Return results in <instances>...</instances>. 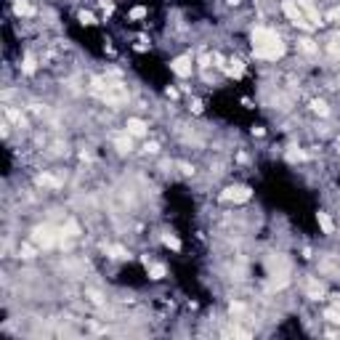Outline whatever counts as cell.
I'll return each mask as SVG.
<instances>
[{
    "instance_id": "1",
    "label": "cell",
    "mask_w": 340,
    "mask_h": 340,
    "mask_svg": "<svg viewBox=\"0 0 340 340\" xmlns=\"http://www.w3.org/2000/svg\"><path fill=\"white\" fill-rule=\"evenodd\" d=\"M287 51L284 40L279 37L277 29L271 27H255L253 29V54L258 58H266V61H277L282 58Z\"/></svg>"
},
{
    "instance_id": "2",
    "label": "cell",
    "mask_w": 340,
    "mask_h": 340,
    "mask_svg": "<svg viewBox=\"0 0 340 340\" xmlns=\"http://www.w3.org/2000/svg\"><path fill=\"white\" fill-rule=\"evenodd\" d=\"M282 11H284V16L290 19L295 27H300V29H306V32H311L313 29V24L306 19V14L300 11V5H298V0H284L282 3Z\"/></svg>"
},
{
    "instance_id": "3",
    "label": "cell",
    "mask_w": 340,
    "mask_h": 340,
    "mask_svg": "<svg viewBox=\"0 0 340 340\" xmlns=\"http://www.w3.org/2000/svg\"><path fill=\"white\" fill-rule=\"evenodd\" d=\"M58 237H61V234H56V228L48 226V224H45V226H37L35 231H32V239H35L37 247H54Z\"/></svg>"
},
{
    "instance_id": "4",
    "label": "cell",
    "mask_w": 340,
    "mask_h": 340,
    "mask_svg": "<svg viewBox=\"0 0 340 340\" xmlns=\"http://www.w3.org/2000/svg\"><path fill=\"white\" fill-rule=\"evenodd\" d=\"M298 5H300V11L306 14V19H309L313 27H322V24H324V16L319 14V8L311 3V0H298Z\"/></svg>"
},
{
    "instance_id": "5",
    "label": "cell",
    "mask_w": 340,
    "mask_h": 340,
    "mask_svg": "<svg viewBox=\"0 0 340 340\" xmlns=\"http://www.w3.org/2000/svg\"><path fill=\"white\" fill-rule=\"evenodd\" d=\"M170 69H173L181 80H186V77H192V58L189 56H175L173 61H170Z\"/></svg>"
},
{
    "instance_id": "6",
    "label": "cell",
    "mask_w": 340,
    "mask_h": 340,
    "mask_svg": "<svg viewBox=\"0 0 340 340\" xmlns=\"http://www.w3.org/2000/svg\"><path fill=\"white\" fill-rule=\"evenodd\" d=\"M250 197H253V192L247 186H228L224 192V199H228V202H247Z\"/></svg>"
},
{
    "instance_id": "7",
    "label": "cell",
    "mask_w": 340,
    "mask_h": 340,
    "mask_svg": "<svg viewBox=\"0 0 340 340\" xmlns=\"http://www.w3.org/2000/svg\"><path fill=\"white\" fill-rule=\"evenodd\" d=\"M114 146H117V152H120V154H128L130 149H133V136L125 130L122 136H117V139H114Z\"/></svg>"
},
{
    "instance_id": "8",
    "label": "cell",
    "mask_w": 340,
    "mask_h": 340,
    "mask_svg": "<svg viewBox=\"0 0 340 340\" xmlns=\"http://www.w3.org/2000/svg\"><path fill=\"white\" fill-rule=\"evenodd\" d=\"M125 130H128L130 136H146V122L139 120V117H130L128 125H125Z\"/></svg>"
},
{
    "instance_id": "9",
    "label": "cell",
    "mask_w": 340,
    "mask_h": 340,
    "mask_svg": "<svg viewBox=\"0 0 340 340\" xmlns=\"http://www.w3.org/2000/svg\"><path fill=\"white\" fill-rule=\"evenodd\" d=\"M226 75H228V77H234V80H239V77L245 75V64H242L239 58L228 61V64H226Z\"/></svg>"
},
{
    "instance_id": "10",
    "label": "cell",
    "mask_w": 340,
    "mask_h": 340,
    "mask_svg": "<svg viewBox=\"0 0 340 340\" xmlns=\"http://www.w3.org/2000/svg\"><path fill=\"white\" fill-rule=\"evenodd\" d=\"M316 224L322 226V231H324V234H332V231H335V224H332V218H330L327 213H322V210L316 213Z\"/></svg>"
},
{
    "instance_id": "11",
    "label": "cell",
    "mask_w": 340,
    "mask_h": 340,
    "mask_svg": "<svg viewBox=\"0 0 340 340\" xmlns=\"http://www.w3.org/2000/svg\"><path fill=\"white\" fill-rule=\"evenodd\" d=\"M14 14L16 16H32V14H35V8H32L27 0H14Z\"/></svg>"
},
{
    "instance_id": "12",
    "label": "cell",
    "mask_w": 340,
    "mask_h": 340,
    "mask_svg": "<svg viewBox=\"0 0 340 340\" xmlns=\"http://www.w3.org/2000/svg\"><path fill=\"white\" fill-rule=\"evenodd\" d=\"M162 245L170 247V250H175V253L181 250V239H178V237H173V234H162Z\"/></svg>"
},
{
    "instance_id": "13",
    "label": "cell",
    "mask_w": 340,
    "mask_h": 340,
    "mask_svg": "<svg viewBox=\"0 0 340 340\" xmlns=\"http://www.w3.org/2000/svg\"><path fill=\"white\" fill-rule=\"evenodd\" d=\"M58 234H61V237H80V226H77L75 221H69V224L64 226Z\"/></svg>"
},
{
    "instance_id": "14",
    "label": "cell",
    "mask_w": 340,
    "mask_h": 340,
    "mask_svg": "<svg viewBox=\"0 0 340 340\" xmlns=\"http://www.w3.org/2000/svg\"><path fill=\"white\" fill-rule=\"evenodd\" d=\"M37 184H40V186H51V189H58V186H61V184H58V181L54 178V175H48V173L37 175Z\"/></svg>"
},
{
    "instance_id": "15",
    "label": "cell",
    "mask_w": 340,
    "mask_h": 340,
    "mask_svg": "<svg viewBox=\"0 0 340 340\" xmlns=\"http://www.w3.org/2000/svg\"><path fill=\"white\" fill-rule=\"evenodd\" d=\"M146 269H149V279H162V277H165V266H162V263H154V266H146Z\"/></svg>"
},
{
    "instance_id": "16",
    "label": "cell",
    "mask_w": 340,
    "mask_h": 340,
    "mask_svg": "<svg viewBox=\"0 0 340 340\" xmlns=\"http://www.w3.org/2000/svg\"><path fill=\"white\" fill-rule=\"evenodd\" d=\"M309 295H311L313 300H319V298L324 295V287H322V284H316V282H311V284H309Z\"/></svg>"
},
{
    "instance_id": "17",
    "label": "cell",
    "mask_w": 340,
    "mask_h": 340,
    "mask_svg": "<svg viewBox=\"0 0 340 340\" xmlns=\"http://www.w3.org/2000/svg\"><path fill=\"white\" fill-rule=\"evenodd\" d=\"M311 109H313V112H316V114H322V117H327V114H330V109H327V104L324 101H311Z\"/></svg>"
},
{
    "instance_id": "18",
    "label": "cell",
    "mask_w": 340,
    "mask_h": 340,
    "mask_svg": "<svg viewBox=\"0 0 340 340\" xmlns=\"http://www.w3.org/2000/svg\"><path fill=\"white\" fill-rule=\"evenodd\" d=\"M109 255H112V258H117V260H125V258H128V253L122 250V247H117V245L109 247Z\"/></svg>"
},
{
    "instance_id": "19",
    "label": "cell",
    "mask_w": 340,
    "mask_h": 340,
    "mask_svg": "<svg viewBox=\"0 0 340 340\" xmlns=\"http://www.w3.org/2000/svg\"><path fill=\"white\" fill-rule=\"evenodd\" d=\"M300 48H303L306 54H313V51H316V45H313V40H309V37H303V40H300Z\"/></svg>"
},
{
    "instance_id": "20",
    "label": "cell",
    "mask_w": 340,
    "mask_h": 340,
    "mask_svg": "<svg viewBox=\"0 0 340 340\" xmlns=\"http://www.w3.org/2000/svg\"><path fill=\"white\" fill-rule=\"evenodd\" d=\"M80 22L83 24H96V16L90 14V11H80Z\"/></svg>"
},
{
    "instance_id": "21",
    "label": "cell",
    "mask_w": 340,
    "mask_h": 340,
    "mask_svg": "<svg viewBox=\"0 0 340 340\" xmlns=\"http://www.w3.org/2000/svg\"><path fill=\"white\" fill-rule=\"evenodd\" d=\"M35 67H37V64H35V58H32V56L24 58V72H27V75H32V72H35Z\"/></svg>"
},
{
    "instance_id": "22",
    "label": "cell",
    "mask_w": 340,
    "mask_h": 340,
    "mask_svg": "<svg viewBox=\"0 0 340 340\" xmlns=\"http://www.w3.org/2000/svg\"><path fill=\"white\" fill-rule=\"evenodd\" d=\"M143 16H146V8H143V5H139V8L130 11V19H136V22H139V19H143Z\"/></svg>"
},
{
    "instance_id": "23",
    "label": "cell",
    "mask_w": 340,
    "mask_h": 340,
    "mask_svg": "<svg viewBox=\"0 0 340 340\" xmlns=\"http://www.w3.org/2000/svg\"><path fill=\"white\" fill-rule=\"evenodd\" d=\"M324 319H330V322H335V324H340V311H338V309H335V311L330 309V311L324 313Z\"/></svg>"
},
{
    "instance_id": "24",
    "label": "cell",
    "mask_w": 340,
    "mask_h": 340,
    "mask_svg": "<svg viewBox=\"0 0 340 340\" xmlns=\"http://www.w3.org/2000/svg\"><path fill=\"white\" fill-rule=\"evenodd\" d=\"M178 168H181V173H184V175H192V173H194V168H189V165H186V162H181V165H178Z\"/></svg>"
},
{
    "instance_id": "25",
    "label": "cell",
    "mask_w": 340,
    "mask_h": 340,
    "mask_svg": "<svg viewBox=\"0 0 340 340\" xmlns=\"http://www.w3.org/2000/svg\"><path fill=\"white\" fill-rule=\"evenodd\" d=\"M32 253H35V250H32L29 245H24V247H22V258H32Z\"/></svg>"
},
{
    "instance_id": "26",
    "label": "cell",
    "mask_w": 340,
    "mask_h": 340,
    "mask_svg": "<svg viewBox=\"0 0 340 340\" xmlns=\"http://www.w3.org/2000/svg\"><path fill=\"white\" fill-rule=\"evenodd\" d=\"M88 295H90V300H93L96 306H101V295H99V292H88Z\"/></svg>"
},
{
    "instance_id": "27",
    "label": "cell",
    "mask_w": 340,
    "mask_h": 340,
    "mask_svg": "<svg viewBox=\"0 0 340 340\" xmlns=\"http://www.w3.org/2000/svg\"><path fill=\"white\" fill-rule=\"evenodd\" d=\"M192 109H194L197 114H202V101H194V104H192Z\"/></svg>"
},
{
    "instance_id": "28",
    "label": "cell",
    "mask_w": 340,
    "mask_h": 340,
    "mask_svg": "<svg viewBox=\"0 0 340 340\" xmlns=\"http://www.w3.org/2000/svg\"><path fill=\"white\" fill-rule=\"evenodd\" d=\"M335 306H338V311H340V295H338V300H335Z\"/></svg>"
},
{
    "instance_id": "29",
    "label": "cell",
    "mask_w": 340,
    "mask_h": 340,
    "mask_svg": "<svg viewBox=\"0 0 340 340\" xmlns=\"http://www.w3.org/2000/svg\"><path fill=\"white\" fill-rule=\"evenodd\" d=\"M228 3H231V5H237V3H239V0H228Z\"/></svg>"
},
{
    "instance_id": "30",
    "label": "cell",
    "mask_w": 340,
    "mask_h": 340,
    "mask_svg": "<svg viewBox=\"0 0 340 340\" xmlns=\"http://www.w3.org/2000/svg\"><path fill=\"white\" fill-rule=\"evenodd\" d=\"M338 149H340V139H338Z\"/></svg>"
}]
</instances>
